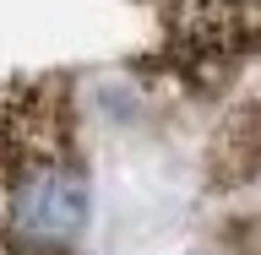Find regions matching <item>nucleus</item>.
Returning <instances> with one entry per match:
<instances>
[{
  "instance_id": "obj_1",
  "label": "nucleus",
  "mask_w": 261,
  "mask_h": 255,
  "mask_svg": "<svg viewBox=\"0 0 261 255\" xmlns=\"http://www.w3.org/2000/svg\"><path fill=\"white\" fill-rule=\"evenodd\" d=\"M93 179L60 76L0 81V255H76Z\"/></svg>"
},
{
  "instance_id": "obj_2",
  "label": "nucleus",
  "mask_w": 261,
  "mask_h": 255,
  "mask_svg": "<svg viewBox=\"0 0 261 255\" xmlns=\"http://www.w3.org/2000/svg\"><path fill=\"white\" fill-rule=\"evenodd\" d=\"M158 49L152 71L185 93L212 98L261 54V0H152Z\"/></svg>"
},
{
  "instance_id": "obj_3",
  "label": "nucleus",
  "mask_w": 261,
  "mask_h": 255,
  "mask_svg": "<svg viewBox=\"0 0 261 255\" xmlns=\"http://www.w3.org/2000/svg\"><path fill=\"white\" fill-rule=\"evenodd\" d=\"M218 163H223V179H250V174H261V109H256V114H240V120L223 130V141H218Z\"/></svg>"
}]
</instances>
